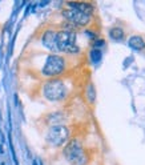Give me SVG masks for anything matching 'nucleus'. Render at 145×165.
<instances>
[{"instance_id": "obj_1", "label": "nucleus", "mask_w": 145, "mask_h": 165, "mask_svg": "<svg viewBox=\"0 0 145 165\" xmlns=\"http://www.w3.org/2000/svg\"><path fill=\"white\" fill-rule=\"evenodd\" d=\"M64 156L71 165H85L88 161L84 148L76 139H72L67 142L64 148Z\"/></svg>"}, {"instance_id": "obj_2", "label": "nucleus", "mask_w": 145, "mask_h": 165, "mask_svg": "<svg viewBox=\"0 0 145 165\" xmlns=\"http://www.w3.org/2000/svg\"><path fill=\"white\" fill-rule=\"evenodd\" d=\"M56 48L58 52L77 53L79 47L76 44V32L68 29H61L56 32Z\"/></svg>"}, {"instance_id": "obj_3", "label": "nucleus", "mask_w": 145, "mask_h": 165, "mask_svg": "<svg viewBox=\"0 0 145 165\" xmlns=\"http://www.w3.org/2000/svg\"><path fill=\"white\" fill-rule=\"evenodd\" d=\"M67 87L59 79H52L47 81L43 87V95L51 101H61L67 97Z\"/></svg>"}, {"instance_id": "obj_4", "label": "nucleus", "mask_w": 145, "mask_h": 165, "mask_svg": "<svg viewBox=\"0 0 145 165\" xmlns=\"http://www.w3.org/2000/svg\"><path fill=\"white\" fill-rule=\"evenodd\" d=\"M65 71V59L60 55H49L45 60L41 73L47 77H58Z\"/></svg>"}, {"instance_id": "obj_5", "label": "nucleus", "mask_w": 145, "mask_h": 165, "mask_svg": "<svg viewBox=\"0 0 145 165\" xmlns=\"http://www.w3.org/2000/svg\"><path fill=\"white\" fill-rule=\"evenodd\" d=\"M63 16L65 21H67V24L72 25L75 29L88 25L92 20L91 15H87V13L79 11L76 8H72V7H68L65 10H63Z\"/></svg>"}, {"instance_id": "obj_6", "label": "nucleus", "mask_w": 145, "mask_h": 165, "mask_svg": "<svg viewBox=\"0 0 145 165\" xmlns=\"http://www.w3.org/2000/svg\"><path fill=\"white\" fill-rule=\"evenodd\" d=\"M69 140V129L61 125H52L47 133V141L52 146H63Z\"/></svg>"}, {"instance_id": "obj_7", "label": "nucleus", "mask_w": 145, "mask_h": 165, "mask_svg": "<svg viewBox=\"0 0 145 165\" xmlns=\"http://www.w3.org/2000/svg\"><path fill=\"white\" fill-rule=\"evenodd\" d=\"M41 43L49 51L58 52V48H56V31H52V29L45 31L41 37Z\"/></svg>"}, {"instance_id": "obj_8", "label": "nucleus", "mask_w": 145, "mask_h": 165, "mask_svg": "<svg viewBox=\"0 0 145 165\" xmlns=\"http://www.w3.org/2000/svg\"><path fill=\"white\" fill-rule=\"evenodd\" d=\"M68 7H72V8H76V10L81 11L87 13V15H91L92 16V12H93V6L91 3H85V2H69L67 3Z\"/></svg>"}, {"instance_id": "obj_9", "label": "nucleus", "mask_w": 145, "mask_h": 165, "mask_svg": "<svg viewBox=\"0 0 145 165\" xmlns=\"http://www.w3.org/2000/svg\"><path fill=\"white\" fill-rule=\"evenodd\" d=\"M128 46L134 51L145 50V40L141 36H130L128 40Z\"/></svg>"}, {"instance_id": "obj_10", "label": "nucleus", "mask_w": 145, "mask_h": 165, "mask_svg": "<svg viewBox=\"0 0 145 165\" xmlns=\"http://www.w3.org/2000/svg\"><path fill=\"white\" fill-rule=\"evenodd\" d=\"M109 36H111L113 40H116V41H120V40H122L125 36L124 29L120 28V27H115V28H112L109 31Z\"/></svg>"}, {"instance_id": "obj_11", "label": "nucleus", "mask_w": 145, "mask_h": 165, "mask_svg": "<svg viewBox=\"0 0 145 165\" xmlns=\"http://www.w3.org/2000/svg\"><path fill=\"white\" fill-rule=\"evenodd\" d=\"M89 57H91V61L95 64H97L100 60H101L103 57V52L101 50H96V48H93L91 52H89Z\"/></svg>"}, {"instance_id": "obj_12", "label": "nucleus", "mask_w": 145, "mask_h": 165, "mask_svg": "<svg viewBox=\"0 0 145 165\" xmlns=\"http://www.w3.org/2000/svg\"><path fill=\"white\" fill-rule=\"evenodd\" d=\"M104 40L101 39V40H95V43H93V47L96 48V50H100V47H103L104 46Z\"/></svg>"}]
</instances>
